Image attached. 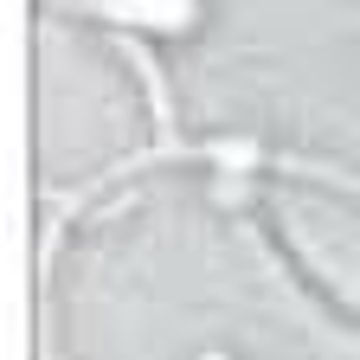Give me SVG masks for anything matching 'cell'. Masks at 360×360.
Listing matches in <instances>:
<instances>
[{
    "instance_id": "cell-1",
    "label": "cell",
    "mask_w": 360,
    "mask_h": 360,
    "mask_svg": "<svg viewBox=\"0 0 360 360\" xmlns=\"http://www.w3.org/2000/svg\"><path fill=\"white\" fill-rule=\"evenodd\" d=\"M65 7L135 26V32H187L200 20V0H65Z\"/></svg>"
}]
</instances>
